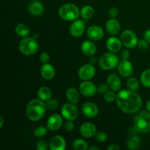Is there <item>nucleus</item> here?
<instances>
[{
    "mask_svg": "<svg viewBox=\"0 0 150 150\" xmlns=\"http://www.w3.org/2000/svg\"><path fill=\"white\" fill-rule=\"evenodd\" d=\"M139 81L136 78L129 77L127 80V86L129 89L133 91H137L139 89Z\"/></svg>",
    "mask_w": 150,
    "mask_h": 150,
    "instance_id": "obj_31",
    "label": "nucleus"
},
{
    "mask_svg": "<svg viewBox=\"0 0 150 150\" xmlns=\"http://www.w3.org/2000/svg\"><path fill=\"white\" fill-rule=\"evenodd\" d=\"M46 107L48 110L50 111H54L56 110L59 106V102L54 98H51V99H49L48 100L46 101Z\"/></svg>",
    "mask_w": 150,
    "mask_h": 150,
    "instance_id": "obj_34",
    "label": "nucleus"
},
{
    "mask_svg": "<svg viewBox=\"0 0 150 150\" xmlns=\"http://www.w3.org/2000/svg\"><path fill=\"white\" fill-rule=\"evenodd\" d=\"M75 128V125L73 121L71 120H67L65 123H64V129L67 133H70L73 131Z\"/></svg>",
    "mask_w": 150,
    "mask_h": 150,
    "instance_id": "obj_39",
    "label": "nucleus"
},
{
    "mask_svg": "<svg viewBox=\"0 0 150 150\" xmlns=\"http://www.w3.org/2000/svg\"><path fill=\"white\" fill-rule=\"evenodd\" d=\"M117 70L122 77L129 78L133 73V66L129 60L122 59L117 66Z\"/></svg>",
    "mask_w": 150,
    "mask_h": 150,
    "instance_id": "obj_13",
    "label": "nucleus"
},
{
    "mask_svg": "<svg viewBox=\"0 0 150 150\" xmlns=\"http://www.w3.org/2000/svg\"><path fill=\"white\" fill-rule=\"evenodd\" d=\"M105 29L109 35L115 36L120 33L121 25H120V21L116 18H111L106 21Z\"/></svg>",
    "mask_w": 150,
    "mask_h": 150,
    "instance_id": "obj_17",
    "label": "nucleus"
},
{
    "mask_svg": "<svg viewBox=\"0 0 150 150\" xmlns=\"http://www.w3.org/2000/svg\"><path fill=\"white\" fill-rule=\"evenodd\" d=\"M40 73V76H42V79H44L45 80L49 81L54 78L56 75V70L54 66L48 62L44 63L41 66Z\"/></svg>",
    "mask_w": 150,
    "mask_h": 150,
    "instance_id": "obj_19",
    "label": "nucleus"
},
{
    "mask_svg": "<svg viewBox=\"0 0 150 150\" xmlns=\"http://www.w3.org/2000/svg\"><path fill=\"white\" fill-rule=\"evenodd\" d=\"M81 51L86 57H92L97 52V47L93 40H85L81 45Z\"/></svg>",
    "mask_w": 150,
    "mask_h": 150,
    "instance_id": "obj_22",
    "label": "nucleus"
},
{
    "mask_svg": "<svg viewBox=\"0 0 150 150\" xmlns=\"http://www.w3.org/2000/svg\"><path fill=\"white\" fill-rule=\"evenodd\" d=\"M59 16L62 20L73 21L80 16V10L73 3H66L59 9Z\"/></svg>",
    "mask_w": 150,
    "mask_h": 150,
    "instance_id": "obj_3",
    "label": "nucleus"
},
{
    "mask_svg": "<svg viewBox=\"0 0 150 150\" xmlns=\"http://www.w3.org/2000/svg\"><path fill=\"white\" fill-rule=\"evenodd\" d=\"M96 69L92 64H85L79 68L78 75L82 81H89L95 77Z\"/></svg>",
    "mask_w": 150,
    "mask_h": 150,
    "instance_id": "obj_9",
    "label": "nucleus"
},
{
    "mask_svg": "<svg viewBox=\"0 0 150 150\" xmlns=\"http://www.w3.org/2000/svg\"><path fill=\"white\" fill-rule=\"evenodd\" d=\"M95 139H96V141L98 142L103 143V142H105L107 140V135L103 131L98 132L95 135Z\"/></svg>",
    "mask_w": 150,
    "mask_h": 150,
    "instance_id": "obj_37",
    "label": "nucleus"
},
{
    "mask_svg": "<svg viewBox=\"0 0 150 150\" xmlns=\"http://www.w3.org/2000/svg\"><path fill=\"white\" fill-rule=\"evenodd\" d=\"M146 110H147V111H149L150 112V100H148V102L146 103Z\"/></svg>",
    "mask_w": 150,
    "mask_h": 150,
    "instance_id": "obj_46",
    "label": "nucleus"
},
{
    "mask_svg": "<svg viewBox=\"0 0 150 150\" xmlns=\"http://www.w3.org/2000/svg\"><path fill=\"white\" fill-rule=\"evenodd\" d=\"M38 97L39 99L46 102L52 98V91L48 86H41L38 91Z\"/></svg>",
    "mask_w": 150,
    "mask_h": 150,
    "instance_id": "obj_25",
    "label": "nucleus"
},
{
    "mask_svg": "<svg viewBox=\"0 0 150 150\" xmlns=\"http://www.w3.org/2000/svg\"><path fill=\"white\" fill-rule=\"evenodd\" d=\"M73 148L76 150H86L88 148V144L85 140L81 139H75L72 144Z\"/></svg>",
    "mask_w": 150,
    "mask_h": 150,
    "instance_id": "obj_29",
    "label": "nucleus"
},
{
    "mask_svg": "<svg viewBox=\"0 0 150 150\" xmlns=\"http://www.w3.org/2000/svg\"><path fill=\"white\" fill-rule=\"evenodd\" d=\"M141 82L145 87H150V69L144 70L140 76Z\"/></svg>",
    "mask_w": 150,
    "mask_h": 150,
    "instance_id": "obj_30",
    "label": "nucleus"
},
{
    "mask_svg": "<svg viewBox=\"0 0 150 150\" xmlns=\"http://www.w3.org/2000/svg\"><path fill=\"white\" fill-rule=\"evenodd\" d=\"M66 146L65 139L61 136H54L49 142V149L51 150H64Z\"/></svg>",
    "mask_w": 150,
    "mask_h": 150,
    "instance_id": "obj_21",
    "label": "nucleus"
},
{
    "mask_svg": "<svg viewBox=\"0 0 150 150\" xmlns=\"http://www.w3.org/2000/svg\"><path fill=\"white\" fill-rule=\"evenodd\" d=\"M46 103L45 101L39 99H32L28 103L26 108V114L27 118L32 122H38L45 116L46 110Z\"/></svg>",
    "mask_w": 150,
    "mask_h": 150,
    "instance_id": "obj_2",
    "label": "nucleus"
},
{
    "mask_svg": "<svg viewBox=\"0 0 150 150\" xmlns=\"http://www.w3.org/2000/svg\"><path fill=\"white\" fill-rule=\"evenodd\" d=\"M137 46L140 51H145L149 48V42H146L145 40H139Z\"/></svg>",
    "mask_w": 150,
    "mask_h": 150,
    "instance_id": "obj_38",
    "label": "nucleus"
},
{
    "mask_svg": "<svg viewBox=\"0 0 150 150\" xmlns=\"http://www.w3.org/2000/svg\"><path fill=\"white\" fill-rule=\"evenodd\" d=\"M4 125V119L2 116H0V128H2Z\"/></svg>",
    "mask_w": 150,
    "mask_h": 150,
    "instance_id": "obj_45",
    "label": "nucleus"
},
{
    "mask_svg": "<svg viewBox=\"0 0 150 150\" xmlns=\"http://www.w3.org/2000/svg\"><path fill=\"white\" fill-rule=\"evenodd\" d=\"M144 39L150 44V29H147V30L145 31L144 35Z\"/></svg>",
    "mask_w": 150,
    "mask_h": 150,
    "instance_id": "obj_43",
    "label": "nucleus"
},
{
    "mask_svg": "<svg viewBox=\"0 0 150 150\" xmlns=\"http://www.w3.org/2000/svg\"><path fill=\"white\" fill-rule=\"evenodd\" d=\"M79 92L83 96L90 98L98 92L97 86L90 81H83L79 85Z\"/></svg>",
    "mask_w": 150,
    "mask_h": 150,
    "instance_id": "obj_10",
    "label": "nucleus"
},
{
    "mask_svg": "<svg viewBox=\"0 0 150 150\" xmlns=\"http://www.w3.org/2000/svg\"><path fill=\"white\" fill-rule=\"evenodd\" d=\"M107 84L109 86L110 89L114 92L120 91L122 87V81L120 77L116 74L108 75L106 79Z\"/></svg>",
    "mask_w": 150,
    "mask_h": 150,
    "instance_id": "obj_23",
    "label": "nucleus"
},
{
    "mask_svg": "<svg viewBox=\"0 0 150 150\" xmlns=\"http://www.w3.org/2000/svg\"><path fill=\"white\" fill-rule=\"evenodd\" d=\"M116 103L120 111L125 114L138 112L142 106V99L136 91L122 89L117 93Z\"/></svg>",
    "mask_w": 150,
    "mask_h": 150,
    "instance_id": "obj_1",
    "label": "nucleus"
},
{
    "mask_svg": "<svg viewBox=\"0 0 150 150\" xmlns=\"http://www.w3.org/2000/svg\"><path fill=\"white\" fill-rule=\"evenodd\" d=\"M46 125L48 130L57 131L63 125V117L58 114H52L48 117Z\"/></svg>",
    "mask_w": 150,
    "mask_h": 150,
    "instance_id": "obj_12",
    "label": "nucleus"
},
{
    "mask_svg": "<svg viewBox=\"0 0 150 150\" xmlns=\"http://www.w3.org/2000/svg\"><path fill=\"white\" fill-rule=\"evenodd\" d=\"M89 150H100V149L97 146H92V147L89 148Z\"/></svg>",
    "mask_w": 150,
    "mask_h": 150,
    "instance_id": "obj_47",
    "label": "nucleus"
},
{
    "mask_svg": "<svg viewBox=\"0 0 150 150\" xmlns=\"http://www.w3.org/2000/svg\"><path fill=\"white\" fill-rule=\"evenodd\" d=\"M18 49L23 55L31 56L36 54L39 50L38 41L31 37L23 38L18 43Z\"/></svg>",
    "mask_w": 150,
    "mask_h": 150,
    "instance_id": "obj_4",
    "label": "nucleus"
},
{
    "mask_svg": "<svg viewBox=\"0 0 150 150\" xmlns=\"http://www.w3.org/2000/svg\"><path fill=\"white\" fill-rule=\"evenodd\" d=\"M122 45L127 48H134L135 47L137 46L138 42H139V39L134 32L130 29H125L123 31L120 36Z\"/></svg>",
    "mask_w": 150,
    "mask_h": 150,
    "instance_id": "obj_7",
    "label": "nucleus"
},
{
    "mask_svg": "<svg viewBox=\"0 0 150 150\" xmlns=\"http://www.w3.org/2000/svg\"><path fill=\"white\" fill-rule=\"evenodd\" d=\"M15 32L21 38H26L29 35L30 29H29V26L25 23H18L16 25V28H15Z\"/></svg>",
    "mask_w": 150,
    "mask_h": 150,
    "instance_id": "obj_27",
    "label": "nucleus"
},
{
    "mask_svg": "<svg viewBox=\"0 0 150 150\" xmlns=\"http://www.w3.org/2000/svg\"><path fill=\"white\" fill-rule=\"evenodd\" d=\"M85 22L83 20L76 19L73 21L70 26V34L74 38H79L83 35L85 31Z\"/></svg>",
    "mask_w": 150,
    "mask_h": 150,
    "instance_id": "obj_11",
    "label": "nucleus"
},
{
    "mask_svg": "<svg viewBox=\"0 0 150 150\" xmlns=\"http://www.w3.org/2000/svg\"><path fill=\"white\" fill-rule=\"evenodd\" d=\"M61 114L63 118L66 120L74 121L78 118L79 114V111L76 104L71 103L68 102L64 104L61 108Z\"/></svg>",
    "mask_w": 150,
    "mask_h": 150,
    "instance_id": "obj_8",
    "label": "nucleus"
},
{
    "mask_svg": "<svg viewBox=\"0 0 150 150\" xmlns=\"http://www.w3.org/2000/svg\"><path fill=\"white\" fill-rule=\"evenodd\" d=\"M79 133L83 138L89 139L95 136L98 131H97L96 126L93 123L85 122L81 125L79 128Z\"/></svg>",
    "mask_w": 150,
    "mask_h": 150,
    "instance_id": "obj_16",
    "label": "nucleus"
},
{
    "mask_svg": "<svg viewBox=\"0 0 150 150\" xmlns=\"http://www.w3.org/2000/svg\"><path fill=\"white\" fill-rule=\"evenodd\" d=\"M110 88L108 86V85L106 83H100V84L98 85L97 86V90H98V92L100 94H105L108 91H109Z\"/></svg>",
    "mask_w": 150,
    "mask_h": 150,
    "instance_id": "obj_35",
    "label": "nucleus"
},
{
    "mask_svg": "<svg viewBox=\"0 0 150 150\" xmlns=\"http://www.w3.org/2000/svg\"><path fill=\"white\" fill-rule=\"evenodd\" d=\"M119 14L118 9L115 7H113L110 8L109 11H108V15L111 18H117Z\"/></svg>",
    "mask_w": 150,
    "mask_h": 150,
    "instance_id": "obj_41",
    "label": "nucleus"
},
{
    "mask_svg": "<svg viewBox=\"0 0 150 150\" xmlns=\"http://www.w3.org/2000/svg\"><path fill=\"white\" fill-rule=\"evenodd\" d=\"M122 45L121 39L117 38V37H111L106 41L107 49L108 50V51L114 53V54L121 51Z\"/></svg>",
    "mask_w": 150,
    "mask_h": 150,
    "instance_id": "obj_20",
    "label": "nucleus"
},
{
    "mask_svg": "<svg viewBox=\"0 0 150 150\" xmlns=\"http://www.w3.org/2000/svg\"><path fill=\"white\" fill-rule=\"evenodd\" d=\"M95 15V9L90 5H85L80 10V16L83 20H89Z\"/></svg>",
    "mask_w": 150,
    "mask_h": 150,
    "instance_id": "obj_26",
    "label": "nucleus"
},
{
    "mask_svg": "<svg viewBox=\"0 0 150 150\" xmlns=\"http://www.w3.org/2000/svg\"><path fill=\"white\" fill-rule=\"evenodd\" d=\"M86 35L91 40H100L104 36V30L100 26L92 25L86 30Z\"/></svg>",
    "mask_w": 150,
    "mask_h": 150,
    "instance_id": "obj_14",
    "label": "nucleus"
},
{
    "mask_svg": "<svg viewBox=\"0 0 150 150\" xmlns=\"http://www.w3.org/2000/svg\"><path fill=\"white\" fill-rule=\"evenodd\" d=\"M130 53L127 49H123L121 52V59L122 60H129Z\"/></svg>",
    "mask_w": 150,
    "mask_h": 150,
    "instance_id": "obj_42",
    "label": "nucleus"
},
{
    "mask_svg": "<svg viewBox=\"0 0 150 150\" xmlns=\"http://www.w3.org/2000/svg\"><path fill=\"white\" fill-rule=\"evenodd\" d=\"M48 132V127H45L44 126H38L36 127L34 132V134L38 138H42L47 134Z\"/></svg>",
    "mask_w": 150,
    "mask_h": 150,
    "instance_id": "obj_32",
    "label": "nucleus"
},
{
    "mask_svg": "<svg viewBox=\"0 0 150 150\" xmlns=\"http://www.w3.org/2000/svg\"><path fill=\"white\" fill-rule=\"evenodd\" d=\"M134 126L139 133H146L150 131V112L149 111H141L134 117Z\"/></svg>",
    "mask_w": 150,
    "mask_h": 150,
    "instance_id": "obj_5",
    "label": "nucleus"
},
{
    "mask_svg": "<svg viewBox=\"0 0 150 150\" xmlns=\"http://www.w3.org/2000/svg\"><path fill=\"white\" fill-rule=\"evenodd\" d=\"M120 147L117 144H111L108 147V150H120Z\"/></svg>",
    "mask_w": 150,
    "mask_h": 150,
    "instance_id": "obj_44",
    "label": "nucleus"
},
{
    "mask_svg": "<svg viewBox=\"0 0 150 150\" xmlns=\"http://www.w3.org/2000/svg\"><path fill=\"white\" fill-rule=\"evenodd\" d=\"M117 94H116L114 91L109 90L106 93L104 94L103 99L104 100H105L108 103H113L117 100Z\"/></svg>",
    "mask_w": 150,
    "mask_h": 150,
    "instance_id": "obj_33",
    "label": "nucleus"
},
{
    "mask_svg": "<svg viewBox=\"0 0 150 150\" xmlns=\"http://www.w3.org/2000/svg\"><path fill=\"white\" fill-rule=\"evenodd\" d=\"M65 96L67 101L71 103L77 104L79 102V99H80L79 92L75 88L70 87L69 89H67V91H66Z\"/></svg>",
    "mask_w": 150,
    "mask_h": 150,
    "instance_id": "obj_24",
    "label": "nucleus"
},
{
    "mask_svg": "<svg viewBox=\"0 0 150 150\" xmlns=\"http://www.w3.org/2000/svg\"><path fill=\"white\" fill-rule=\"evenodd\" d=\"M81 111L83 115L88 118H95L99 113L98 105L92 102H86L82 105Z\"/></svg>",
    "mask_w": 150,
    "mask_h": 150,
    "instance_id": "obj_15",
    "label": "nucleus"
},
{
    "mask_svg": "<svg viewBox=\"0 0 150 150\" xmlns=\"http://www.w3.org/2000/svg\"><path fill=\"white\" fill-rule=\"evenodd\" d=\"M120 59L114 53L106 52L100 57L99 64L100 67L103 70H113L118 66Z\"/></svg>",
    "mask_w": 150,
    "mask_h": 150,
    "instance_id": "obj_6",
    "label": "nucleus"
},
{
    "mask_svg": "<svg viewBox=\"0 0 150 150\" xmlns=\"http://www.w3.org/2000/svg\"><path fill=\"white\" fill-rule=\"evenodd\" d=\"M141 145V139L138 135L130 136V139L127 142V147L129 149L136 150L139 148Z\"/></svg>",
    "mask_w": 150,
    "mask_h": 150,
    "instance_id": "obj_28",
    "label": "nucleus"
},
{
    "mask_svg": "<svg viewBox=\"0 0 150 150\" xmlns=\"http://www.w3.org/2000/svg\"><path fill=\"white\" fill-rule=\"evenodd\" d=\"M28 1H33V0H28Z\"/></svg>",
    "mask_w": 150,
    "mask_h": 150,
    "instance_id": "obj_48",
    "label": "nucleus"
},
{
    "mask_svg": "<svg viewBox=\"0 0 150 150\" xmlns=\"http://www.w3.org/2000/svg\"><path fill=\"white\" fill-rule=\"evenodd\" d=\"M49 146V144L45 140H40L37 143L36 149L38 150H46Z\"/></svg>",
    "mask_w": 150,
    "mask_h": 150,
    "instance_id": "obj_36",
    "label": "nucleus"
},
{
    "mask_svg": "<svg viewBox=\"0 0 150 150\" xmlns=\"http://www.w3.org/2000/svg\"><path fill=\"white\" fill-rule=\"evenodd\" d=\"M40 60L42 64L44 63H48L50 60V56L47 52L41 53L40 55Z\"/></svg>",
    "mask_w": 150,
    "mask_h": 150,
    "instance_id": "obj_40",
    "label": "nucleus"
},
{
    "mask_svg": "<svg viewBox=\"0 0 150 150\" xmlns=\"http://www.w3.org/2000/svg\"><path fill=\"white\" fill-rule=\"evenodd\" d=\"M27 10L33 16H40L44 13V5L38 0H33L28 4Z\"/></svg>",
    "mask_w": 150,
    "mask_h": 150,
    "instance_id": "obj_18",
    "label": "nucleus"
}]
</instances>
